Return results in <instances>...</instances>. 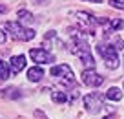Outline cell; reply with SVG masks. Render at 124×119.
Instances as JSON below:
<instances>
[{
	"instance_id": "obj_7",
	"label": "cell",
	"mask_w": 124,
	"mask_h": 119,
	"mask_svg": "<svg viewBox=\"0 0 124 119\" xmlns=\"http://www.w3.org/2000/svg\"><path fill=\"white\" fill-rule=\"evenodd\" d=\"M77 18H78V22H80L82 29L89 31V35H93V29H95V26H97V18H95L91 13H86V11H78Z\"/></svg>"
},
{
	"instance_id": "obj_16",
	"label": "cell",
	"mask_w": 124,
	"mask_h": 119,
	"mask_svg": "<svg viewBox=\"0 0 124 119\" xmlns=\"http://www.w3.org/2000/svg\"><path fill=\"white\" fill-rule=\"evenodd\" d=\"M109 4L117 9H124V0H109Z\"/></svg>"
},
{
	"instance_id": "obj_4",
	"label": "cell",
	"mask_w": 124,
	"mask_h": 119,
	"mask_svg": "<svg viewBox=\"0 0 124 119\" xmlns=\"http://www.w3.org/2000/svg\"><path fill=\"white\" fill-rule=\"evenodd\" d=\"M84 108L89 112V114H99V112L104 108V103H102V95L99 92H91L84 97Z\"/></svg>"
},
{
	"instance_id": "obj_12",
	"label": "cell",
	"mask_w": 124,
	"mask_h": 119,
	"mask_svg": "<svg viewBox=\"0 0 124 119\" xmlns=\"http://www.w3.org/2000/svg\"><path fill=\"white\" fill-rule=\"evenodd\" d=\"M2 95H4L6 99H18L22 93H20L18 88H13V86H11V88H6L4 92H2Z\"/></svg>"
},
{
	"instance_id": "obj_2",
	"label": "cell",
	"mask_w": 124,
	"mask_h": 119,
	"mask_svg": "<svg viewBox=\"0 0 124 119\" xmlns=\"http://www.w3.org/2000/svg\"><path fill=\"white\" fill-rule=\"evenodd\" d=\"M4 27L9 31L13 40H22V42H26V40H31V38L35 37V31L24 27L20 22H6Z\"/></svg>"
},
{
	"instance_id": "obj_21",
	"label": "cell",
	"mask_w": 124,
	"mask_h": 119,
	"mask_svg": "<svg viewBox=\"0 0 124 119\" xmlns=\"http://www.w3.org/2000/svg\"><path fill=\"white\" fill-rule=\"evenodd\" d=\"M104 119H115V117H111V115H109V117H104Z\"/></svg>"
},
{
	"instance_id": "obj_20",
	"label": "cell",
	"mask_w": 124,
	"mask_h": 119,
	"mask_svg": "<svg viewBox=\"0 0 124 119\" xmlns=\"http://www.w3.org/2000/svg\"><path fill=\"white\" fill-rule=\"evenodd\" d=\"M88 2H102V0H88Z\"/></svg>"
},
{
	"instance_id": "obj_10",
	"label": "cell",
	"mask_w": 124,
	"mask_h": 119,
	"mask_svg": "<svg viewBox=\"0 0 124 119\" xmlns=\"http://www.w3.org/2000/svg\"><path fill=\"white\" fill-rule=\"evenodd\" d=\"M42 77H44V70L40 66H33V68L27 70V81L39 82V81H42Z\"/></svg>"
},
{
	"instance_id": "obj_17",
	"label": "cell",
	"mask_w": 124,
	"mask_h": 119,
	"mask_svg": "<svg viewBox=\"0 0 124 119\" xmlns=\"http://www.w3.org/2000/svg\"><path fill=\"white\" fill-rule=\"evenodd\" d=\"M35 119H47L42 110H35Z\"/></svg>"
},
{
	"instance_id": "obj_1",
	"label": "cell",
	"mask_w": 124,
	"mask_h": 119,
	"mask_svg": "<svg viewBox=\"0 0 124 119\" xmlns=\"http://www.w3.org/2000/svg\"><path fill=\"white\" fill-rule=\"evenodd\" d=\"M71 33V53L77 55L78 59H80V62H84L86 66H89V68H93V64H95V61H93V55H91V50H89L88 42H86L84 35L80 33L78 29H70Z\"/></svg>"
},
{
	"instance_id": "obj_15",
	"label": "cell",
	"mask_w": 124,
	"mask_h": 119,
	"mask_svg": "<svg viewBox=\"0 0 124 119\" xmlns=\"http://www.w3.org/2000/svg\"><path fill=\"white\" fill-rule=\"evenodd\" d=\"M51 99H53L55 103H58V104L68 103V95L64 92H51Z\"/></svg>"
},
{
	"instance_id": "obj_18",
	"label": "cell",
	"mask_w": 124,
	"mask_h": 119,
	"mask_svg": "<svg viewBox=\"0 0 124 119\" xmlns=\"http://www.w3.org/2000/svg\"><path fill=\"white\" fill-rule=\"evenodd\" d=\"M4 42H6V33L0 29V44H4Z\"/></svg>"
},
{
	"instance_id": "obj_9",
	"label": "cell",
	"mask_w": 124,
	"mask_h": 119,
	"mask_svg": "<svg viewBox=\"0 0 124 119\" xmlns=\"http://www.w3.org/2000/svg\"><path fill=\"white\" fill-rule=\"evenodd\" d=\"M9 68H11L13 75H16L18 72H22L26 68V57L24 55H15V57L9 61Z\"/></svg>"
},
{
	"instance_id": "obj_19",
	"label": "cell",
	"mask_w": 124,
	"mask_h": 119,
	"mask_svg": "<svg viewBox=\"0 0 124 119\" xmlns=\"http://www.w3.org/2000/svg\"><path fill=\"white\" fill-rule=\"evenodd\" d=\"M8 11V8H6V6H0V15H2V13H6Z\"/></svg>"
},
{
	"instance_id": "obj_14",
	"label": "cell",
	"mask_w": 124,
	"mask_h": 119,
	"mask_svg": "<svg viewBox=\"0 0 124 119\" xmlns=\"http://www.w3.org/2000/svg\"><path fill=\"white\" fill-rule=\"evenodd\" d=\"M18 20H20V24H31V22H33V15H31L29 11L20 9V11H18Z\"/></svg>"
},
{
	"instance_id": "obj_5",
	"label": "cell",
	"mask_w": 124,
	"mask_h": 119,
	"mask_svg": "<svg viewBox=\"0 0 124 119\" xmlns=\"http://www.w3.org/2000/svg\"><path fill=\"white\" fill-rule=\"evenodd\" d=\"M29 57L33 62H37V64H49V62H55V55L49 53V51H46L44 48H33V50L29 51Z\"/></svg>"
},
{
	"instance_id": "obj_8",
	"label": "cell",
	"mask_w": 124,
	"mask_h": 119,
	"mask_svg": "<svg viewBox=\"0 0 124 119\" xmlns=\"http://www.w3.org/2000/svg\"><path fill=\"white\" fill-rule=\"evenodd\" d=\"M49 73H51L53 77H58V79H64V77L73 75L70 64H57V66H53V68L49 70Z\"/></svg>"
},
{
	"instance_id": "obj_3",
	"label": "cell",
	"mask_w": 124,
	"mask_h": 119,
	"mask_svg": "<svg viewBox=\"0 0 124 119\" xmlns=\"http://www.w3.org/2000/svg\"><path fill=\"white\" fill-rule=\"evenodd\" d=\"M97 51L101 53V57L104 59L106 66H108L109 70L119 68V55H117V50L111 46V44L99 42V44H97Z\"/></svg>"
},
{
	"instance_id": "obj_11",
	"label": "cell",
	"mask_w": 124,
	"mask_h": 119,
	"mask_svg": "<svg viewBox=\"0 0 124 119\" xmlns=\"http://www.w3.org/2000/svg\"><path fill=\"white\" fill-rule=\"evenodd\" d=\"M106 99L108 101H120L122 99V92H120L117 86H111V88L106 92Z\"/></svg>"
},
{
	"instance_id": "obj_6",
	"label": "cell",
	"mask_w": 124,
	"mask_h": 119,
	"mask_svg": "<svg viewBox=\"0 0 124 119\" xmlns=\"http://www.w3.org/2000/svg\"><path fill=\"white\" fill-rule=\"evenodd\" d=\"M82 82H84L86 86L97 88V86H101L102 82H104V79H102V75H99L93 68H88V70L82 72Z\"/></svg>"
},
{
	"instance_id": "obj_13",
	"label": "cell",
	"mask_w": 124,
	"mask_h": 119,
	"mask_svg": "<svg viewBox=\"0 0 124 119\" xmlns=\"http://www.w3.org/2000/svg\"><path fill=\"white\" fill-rule=\"evenodd\" d=\"M9 73H11L9 64L6 61H0V81H6V79L9 77Z\"/></svg>"
}]
</instances>
